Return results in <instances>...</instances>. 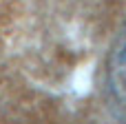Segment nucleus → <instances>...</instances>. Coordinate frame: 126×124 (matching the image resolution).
Listing matches in <instances>:
<instances>
[{
	"mask_svg": "<svg viewBox=\"0 0 126 124\" xmlns=\"http://www.w3.org/2000/svg\"><path fill=\"white\" fill-rule=\"evenodd\" d=\"M106 95L113 113L126 120V18L117 27L106 55Z\"/></svg>",
	"mask_w": 126,
	"mask_h": 124,
	"instance_id": "1",
	"label": "nucleus"
}]
</instances>
